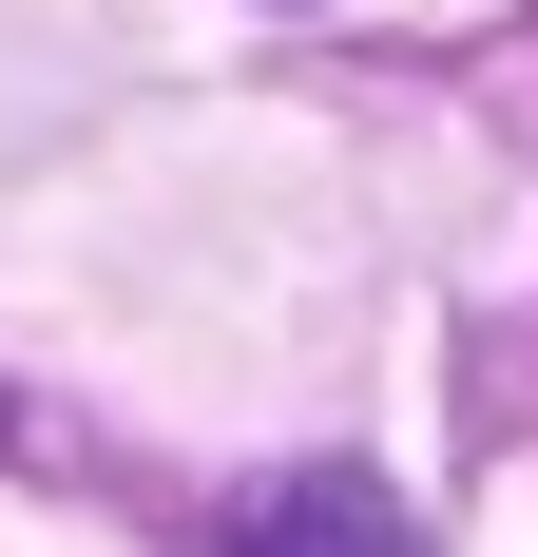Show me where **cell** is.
I'll use <instances>...</instances> for the list:
<instances>
[{"label":"cell","mask_w":538,"mask_h":557,"mask_svg":"<svg viewBox=\"0 0 538 557\" xmlns=\"http://www.w3.org/2000/svg\"><path fill=\"white\" fill-rule=\"evenodd\" d=\"M231 557H424V519L384 500L366 461H308V481H269V500L231 519Z\"/></svg>","instance_id":"6da1fadb"}]
</instances>
